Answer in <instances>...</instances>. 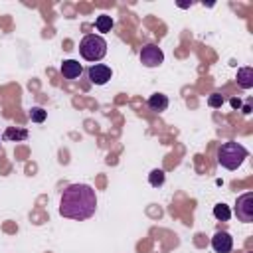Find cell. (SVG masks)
I'll list each match as a JSON object with an SVG mask.
<instances>
[{"mask_svg":"<svg viewBox=\"0 0 253 253\" xmlns=\"http://www.w3.org/2000/svg\"><path fill=\"white\" fill-rule=\"evenodd\" d=\"M97 210V194L89 184H69L59 198V213L67 219H89Z\"/></svg>","mask_w":253,"mask_h":253,"instance_id":"6da1fadb","label":"cell"},{"mask_svg":"<svg viewBox=\"0 0 253 253\" xmlns=\"http://www.w3.org/2000/svg\"><path fill=\"white\" fill-rule=\"evenodd\" d=\"M247 158V148L235 140H227L217 148V164L225 170H237Z\"/></svg>","mask_w":253,"mask_h":253,"instance_id":"7a4b0ae2","label":"cell"},{"mask_svg":"<svg viewBox=\"0 0 253 253\" xmlns=\"http://www.w3.org/2000/svg\"><path fill=\"white\" fill-rule=\"evenodd\" d=\"M79 53L85 61H99L107 55V42L99 34H87L79 42Z\"/></svg>","mask_w":253,"mask_h":253,"instance_id":"3957f363","label":"cell"},{"mask_svg":"<svg viewBox=\"0 0 253 253\" xmlns=\"http://www.w3.org/2000/svg\"><path fill=\"white\" fill-rule=\"evenodd\" d=\"M235 215L243 223L253 221V192H245L235 202Z\"/></svg>","mask_w":253,"mask_h":253,"instance_id":"277c9868","label":"cell"},{"mask_svg":"<svg viewBox=\"0 0 253 253\" xmlns=\"http://www.w3.org/2000/svg\"><path fill=\"white\" fill-rule=\"evenodd\" d=\"M164 61V51L156 43H146L140 49V63L144 67H158Z\"/></svg>","mask_w":253,"mask_h":253,"instance_id":"5b68a950","label":"cell"},{"mask_svg":"<svg viewBox=\"0 0 253 253\" xmlns=\"http://www.w3.org/2000/svg\"><path fill=\"white\" fill-rule=\"evenodd\" d=\"M87 77L93 85H105L111 77H113V71L109 65L105 63H93L89 69H87Z\"/></svg>","mask_w":253,"mask_h":253,"instance_id":"8992f818","label":"cell"},{"mask_svg":"<svg viewBox=\"0 0 253 253\" xmlns=\"http://www.w3.org/2000/svg\"><path fill=\"white\" fill-rule=\"evenodd\" d=\"M211 249L215 253H229L233 249V237L227 231H217L211 237Z\"/></svg>","mask_w":253,"mask_h":253,"instance_id":"52a82bcc","label":"cell"},{"mask_svg":"<svg viewBox=\"0 0 253 253\" xmlns=\"http://www.w3.org/2000/svg\"><path fill=\"white\" fill-rule=\"evenodd\" d=\"M59 71H61V75H63L65 79H77V77L81 75L83 67H81V63H79L77 59H65V61L61 63Z\"/></svg>","mask_w":253,"mask_h":253,"instance_id":"ba28073f","label":"cell"},{"mask_svg":"<svg viewBox=\"0 0 253 253\" xmlns=\"http://www.w3.org/2000/svg\"><path fill=\"white\" fill-rule=\"evenodd\" d=\"M168 97L164 93H154L148 97V109L154 111V113H164L168 109Z\"/></svg>","mask_w":253,"mask_h":253,"instance_id":"9c48e42d","label":"cell"},{"mask_svg":"<svg viewBox=\"0 0 253 253\" xmlns=\"http://www.w3.org/2000/svg\"><path fill=\"white\" fill-rule=\"evenodd\" d=\"M237 85L241 89H251L253 87V67L237 69Z\"/></svg>","mask_w":253,"mask_h":253,"instance_id":"30bf717a","label":"cell"},{"mask_svg":"<svg viewBox=\"0 0 253 253\" xmlns=\"http://www.w3.org/2000/svg\"><path fill=\"white\" fill-rule=\"evenodd\" d=\"M26 138H28V130L26 128H16V126H8L2 134V140H12V142L26 140Z\"/></svg>","mask_w":253,"mask_h":253,"instance_id":"8fae6325","label":"cell"},{"mask_svg":"<svg viewBox=\"0 0 253 253\" xmlns=\"http://www.w3.org/2000/svg\"><path fill=\"white\" fill-rule=\"evenodd\" d=\"M113 26H115V22H113V18L107 16V14H101V16L95 18V28H97V32H101V34L111 32Z\"/></svg>","mask_w":253,"mask_h":253,"instance_id":"7c38bea8","label":"cell"},{"mask_svg":"<svg viewBox=\"0 0 253 253\" xmlns=\"http://www.w3.org/2000/svg\"><path fill=\"white\" fill-rule=\"evenodd\" d=\"M164 180H166V174H164V170H160V168H154V170L148 174V184H150L152 188H160V186L164 184Z\"/></svg>","mask_w":253,"mask_h":253,"instance_id":"4fadbf2b","label":"cell"},{"mask_svg":"<svg viewBox=\"0 0 253 253\" xmlns=\"http://www.w3.org/2000/svg\"><path fill=\"white\" fill-rule=\"evenodd\" d=\"M213 217L219 219V221H227V219L231 217L229 206H225L223 202H221V204H215V206H213Z\"/></svg>","mask_w":253,"mask_h":253,"instance_id":"5bb4252c","label":"cell"},{"mask_svg":"<svg viewBox=\"0 0 253 253\" xmlns=\"http://www.w3.org/2000/svg\"><path fill=\"white\" fill-rule=\"evenodd\" d=\"M28 117H30L32 123H43L45 117H47V111H45L43 107H32V109L28 111Z\"/></svg>","mask_w":253,"mask_h":253,"instance_id":"9a60e30c","label":"cell"},{"mask_svg":"<svg viewBox=\"0 0 253 253\" xmlns=\"http://www.w3.org/2000/svg\"><path fill=\"white\" fill-rule=\"evenodd\" d=\"M223 101H225V97H223L221 93H211V95L208 97V105H210L211 109H219V107L223 105Z\"/></svg>","mask_w":253,"mask_h":253,"instance_id":"2e32d148","label":"cell"},{"mask_svg":"<svg viewBox=\"0 0 253 253\" xmlns=\"http://www.w3.org/2000/svg\"><path fill=\"white\" fill-rule=\"evenodd\" d=\"M229 103H231V107H233V109H239V107H241V101H239V99H231Z\"/></svg>","mask_w":253,"mask_h":253,"instance_id":"e0dca14e","label":"cell"},{"mask_svg":"<svg viewBox=\"0 0 253 253\" xmlns=\"http://www.w3.org/2000/svg\"><path fill=\"white\" fill-rule=\"evenodd\" d=\"M243 113H245V115H247V113H251V107H249V105H245V107H243Z\"/></svg>","mask_w":253,"mask_h":253,"instance_id":"ac0fdd59","label":"cell"}]
</instances>
